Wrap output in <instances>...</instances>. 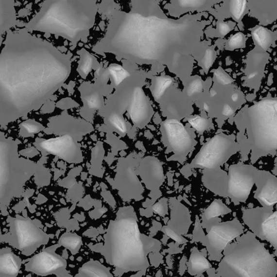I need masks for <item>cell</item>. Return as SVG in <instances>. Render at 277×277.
<instances>
[{"label":"cell","instance_id":"cell-24","mask_svg":"<svg viewBox=\"0 0 277 277\" xmlns=\"http://www.w3.org/2000/svg\"><path fill=\"white\" fill-rule=\"evenodd\" d=\"M253 36L257 43L262 49H266L269 47L272 40L270 32L266 28L260 27L253 32Z\"/></svg>","mask_w":277,"mask_h":277},{"label":"cell","instance_id":"cell-39","mask_svg":"<svg viewBox=\"0 0 277 277\" xmlns=\"http://www.w3.org/2000/svg\"><path fill=\"white\" fill-rule=\"evenodd\" d=\"M222 113L224 116L230 117L234 113V110L228 104H225L224 106Z\"/></svg>","mask_w":277,"mask_h":277},{"label":"cell","instance_id":"cell-20","mask_svg":"<svg viewBox=\"0 0 277 277\" xmlns=\"http://www.w3.org/2000/svg\"><path fill=\"white\" fill-rule=\"evenodd\" d=\"M229 209L221 200H215L205 210V217L208 221L229 212Z\"/></svg>","mask_w":277,"mask_h":277},{"label":"cell","instance_id":"cell-15","mask_svg":"<svg viewBox=\"0 0 277 277\" xmlns=\"http://www.w3.org/2000/svg\"><path fill=\"white\" fill-rule=\"evenodd\" d=\"M17 21V12L14 2L0 0V46L4 33L15 26Z\"/></svg>","mask_w":277,"mask_h":277},{"label":"cell","instance_id":"cell-1","mask_svg":"<svg viewBox=\"0 0 277 277\" xmlns=\"http://www.w3.org/2000/svg\"><path fill=\"white\" fill-rule=\"evenodd\" d=\"M70 61L27 30L8 33L0 52V123L40 108L66 82Z\"/></svg>","mask_w":277,"mask_h":277},{"label":"cell","instance_id":"cell-16","mask_svg":"<svg viewBox=\"0 0 277 277\" xmlns=\"http://www.w3.org/2000/svg\"><path fill=\"white\" fill-rule=\"evenodd\" d=\"M256 198L263 206L270 208L277 202V179L269 175L260 186L256 194Z\"/></svg>","mask_w":277,"mask_h":277},{"label":"cell","instance_id":"cell-4","mask_svg":"<svg viewBox=\"0 0 277 277\" xmlns=\"http://www.w3.org/2000/svg\"><path fill=\"white\" fill-rule=\"evenodd\" d=\"M218 272L223 277H276L277 264L263 243L244 238L223 258Z\"/></svg>","mask_w":277,"mask_h":277},{"label":"cell","instance_id":"cell-29","mask_svg":"<svg viewBox=\"0 0 277 277\" xmlns=\"http://www.w3.org/2000/svg\"><path fill=\"white\" fill-rule=\"evenodd\" d=\"M109 121L111 125L117 129L118 130L122 133L127 131V126L125 121L123 118L116 113L111 114L109 117Z\"/></svg>","mask_w":277,"mask_h":277},{"label":"cell","instance_id":"cell-37","mask_svg":"<svg viewBox=\"0 0 277 277\" xmlns=\"http://www.w3.org/2000/svg\"><path fill=\"white\" fill-rule=\"evenodd\" d=\"M180 5L184 7H195L202 5L204 3L203 1H180Z\"/></svg>","mask_w":277,"mask_h":277},{"label":"cell","instance_id":"cell-43","mask_svg":"<svg viewBox=\"0 0 277 277\" xmlns=\"http://www.w3.org/2000/svg\"><path fill=\"white\" fill-rule=\"evenodd\" d=\"M217 95V92L215 91L214 90H212L211 92H210V95H211V97H214L216 96Z\"/></svg>","mask_w":277,"mask_h":277},{"label":"cell","instance_id":"cell-36","mask_svg":"<svg viewBox=\"0 0 277 277\" xmlns=\"http://www.w3.org/2000/svg\"><path fill=\"white\" fill-rule=\"evenodd\" d=\"M22 127L30 133L37 132L40 129L39 124L36 122L31 121L23 123Z\"/></svg>","mask_w":277,"mask_h":277},{"label":"cell","instance_id":"cell-40","mask_svg":"<svg viewBox=\"0 0 277 277\" xmlns=\"http://www.w3.org/2000/svg\"><path fill=\"white\" fill-rule=\"evenodd\" d=\"M162 206H163V205L162 204L156 205V208H154L156 212L160 215L163 214L165 213V210L164 208Z\"/></svg>","mask_w":277,"mask_h":277},{"label":"cell","instance_id":"cell-42","mask_svg":"<svg viewBox=\"0 0 277 277\" xmlns=\"http://www.w3.org/2000/svg\"><path fill=\"white\" fill-rule=\"evenodd\" d=\"M203 108L205 111L208 112L209 111V108L208 105L207 103L204 104Z\"/></svg>","mask_w":277,"mask_h":277},{"label":"cell","instance_id":"cell-14","mask_svg":"<svg viewBox=\"0 0 277 277\" xmlns=\"http://www.w3.org/2000/svg\"><path fill=\"white\" fill-rule=\"evenodd\" d=\"M128 113L132 121L138 124L145 122L150 117V104L144 92L139 87L134 88L131 93Z\"/></svg>","mask_w":277,"mask_h":277},{"label":"cell","instance_id":"cell-5","mask_svg":"<svg viewBox=\"0 0 277 277\" xmlns=\"http://www.w3.org/2000/svg\"><path fill=\"white\" fill-rule=\"evenodd\" d=\"M16 142L0 137V203L11 201L22 192L31 175L30 162L18 155Z\"/></svg>","mask_w":277,"mask_h":277},{"label":"cell","instance_id":"cell-33","mask_svg":"<svg viewBox=\"0 0 277 277\" xmlns=\"http://www.w3.org/2000/svg\"><path fill=\"white\" fill-rule=\"evenodd\" d=\"M214 76L218 82L222 85H227L231 84L232 82V80L230 77H229V76L222 70L217 69L215 71Z\"/></svg>","mask_w":277,"mask_h":277},{"label":"cell","instance_id":"cell-30","mask_svg":"<svg viewBox=\"0 0 277 277\" xmlns=\"http://www.w3.org/2000/svg\"><path fill=\"white\" fill-rule=\"evenodd\" d=\"M94 64V60L92 55L88 54H85L81 59L80 65V69L81 73L87 75L91 71Z\"/></svg>","mask_w":277,"mask_h":277},{"label":"cell","instance_id":"cell-3","mask_svg":"<svg viewBox=\"0 0 277 277\" xmlns=\"http://www.w3.org/2000/svg\"><path fill=\"white\" fill-rule=\"evenodd\" d=\"M106 252L110 263L119 269L138 271L149 265V251L141 240L137 222L132 218L112 224L107 233Z\"/></svg>","mask_w":277,"mask_h":277},{"label":"cell","instance_id":"cell-31","mask_svg":"<svg viewBox=\"0 0 277 277\" xmlns=\"http://www.w3.org/2000/svg\"><path fill=\"white\" fill-rule=\"evenodd\" d=\"M203 89L202 81L199 79L195 80L191 83L188 89V94L189 96H193V95L201 93Z\"/></svg>","mask_w":277,"mask_h":277},{"label":"cell","instance_id":"cell-27","mask_svg":"<svg viewBox=\"0 0 277 277\" xmlns=\"http://www.w3.org/2000/svg\"><path fill=\"white\" fill-rule=\"evenodd\" d=\"M190 125L199 133H203L208 128V121L207 119L198 116L188 119Z\"/></svg>","mask_w":277,"mask_h":277},{"label":"cell","instance_id":"cell-41","mask_svg":"<svg viewBox=\"0 0 277 277\" xmlns=\"http://www.w3.org/2000/svg\"><path fill=\"white\" fill-rule=\"evenodd\" d=\"M239 98V95L237 93H234L232 95V100L234 102H237Z\"/></svg>","mask_w":277,"mask_h":277},{"label":"cell","instance_id":"cell-38","mask_svg":"<svg viewBox=\"0 0 277 277\" xmlns=\"http://www.w3.org/2000/svg\"><path fill=\"white\" fill-rule=\"evenodd\" d=\"M219 31L221 35L225 36L231 31V27L226 23L221 22L219 25Z\"/></svg>","mask_w":277,"mask_h":277},{"label":"cell","instance_id":"cell-19","mask_svg":"<svg viewBox=\"0 0 277 277\" xmlns=\"http://www.w3.org/2000/svg\"><path fill=\"white\" fill-rule=\"evenodd\" d=\"M211 267V264L201 253L196 250L192 252L189 261V270L190 274L196 275L202 274Z\"/></svg>","mask_w":277,"mask_h":277},{"label":"cell","instance_id":"cell-11","mask_svg":"<svg viewBox=\"0 0 277 277\" xmlns=\"http://www.w3.org/2000/svg\"><path fill=\"white\" fill-rule=\"evenodd\" d=\"M163 128L166 139L175 155H187L193 149L194 135L179 121L168 119L164 122Z\"/></svg>","mask_w":277,"mask_h":277},{"label":"cell","instance_id":"cell-25","mask_svg":"<svg viewBox=\"0 0 277 277\" xmlns=\"http://www.w3.org/2000/svg\"><path fill=\"white\" fill-rule=\"evenodd\" d=\"M108 72L114 85H120L124 80L130 76V73L122 67L119 65L114 64L109 66Z\"/></svg>","mask_w":277,"mask_h":277},{"label":"cell","instance_id":"cell-22","mask_svg":"<svg viewBox=\"0 0 277 277\" xmlns=\"http://www.w3.org/2000/svg\"><path fill=\"white\" fill-rule=\"evenodd\" d=\"M173 81V79L166 76H159L156 79L153 89V95L156 100L162 97L166 90L171 87Z\"/></svg>","mask_w":277,"mask_h":277},{"label":"cell","instance_id":"cell-26","mask_svg":"<svg viewBox=\"0 0 277 277\" xmlns=\"http://www.w3.org/2000/svg\"><path fill=\"white\" fill-rule=\"evenodd\" d=\"M246 1L236 0L231 2L230 10L232 16L236 20H240L246 8Z\"/></svg>","mask_w":277,"mask_h":277},{"label":"cell","instance_id":"cell-13","mask_svg":"<svg viewBox=\"0 0 277 277\" xmlns=\"http://www.w3.org/2000/svg\"><path fill=\"white\" fill-rule=\"evenodd\" d=\"M65 266L66 261L62 258L51 252L44 251L32 258L27 265V269L37 275L47 276Z\"/></svg>","mask_w":277,"mask_h":277},{"label":"cell","instance_id":"cell-35","mask_svg":"<svg viewBox=\"0 0 277 277\" xmlns=\"http://www.w3.org/2000/svg\"><path fill=\"white\" fill-rule=\"evenodd\" d=\"M164 232L167 236L176 242L181 243L185 241L184 238L181 237L177 232L173 230V229L169 227H165Z\"/></svg>","mask_w":277,"mask_h":277},{"label":"cell","instance_id":"cell-44","mask_svg":"<svg viewBox=\"0 0 277 277\" xmlns=\"http://www.w3.org/2000/svg\"><path fill=\"white\" fill-rule=\"evenodd\" d=\"M257 73H251V74L249 75V76H248V79H253L255 77V76L257 75Z\"/></svg>","mask_w":277,"mask_h":277},{"label":"cell","instance_id":"cell-32","mask_svg":"<svg viewBox=\"0 0 277 277\" xmlns=\"http://www.w3.org/2000/svg\"><path fill=\"white\" fill-rule=\"evenodd\" d=\"M243 41H244V37L243 34L242 33H238L231 37L228 45L231 49H238L242 46Z\"/></svg>","mask_w":277,"mask_h":277},{"label":"cell","instance_id":"cell-21","mask_svg":"<svg viewBox=\"0 0 277 277\" xmlns=\"http://www.w3.org/2000/svg\"><path fill=\"white\" fill-rule=\"evenodd\" d=\"M81 277H109L107 271L98 264H86L80 270Z\"/></svg>","mask_w":277,"mask_h":277},{"label":"cell","instance_id":"cell-10","mask_svg":"<svg viewBox=\"0 0 277 277\" xmlns=\"http://www.w3.org/2000/svg\"><path fill=\"white\" fill-rule=\"evenodd\" d=\"M243 232L239 222L233 221L214 224L209 227L207 236L208 250L213 255L221 254L228 243Z\"/></svg>","mask_w":277,"mask_h":277},{"label":"cell","instance_id":"cell-6","mask_svg":"<svg viewBox=\"0 0 277 277\" xmlns=\"http://www.w3.org/2000/svg\"><path fill=\"white\" fill-rule=\"evenodd\" d=\"M248 138L254 150L263 153L276 151L277 147V102L267 100L251 108Z\"/></svg>","mask_w":277,"mask_h":277},{"label":"cell","instance_id":"cell-34","mask_svg":"<svg viewBox=\"0 0 277 277\" xmlns=\"http://www.w3.org/2000/svg\"><path fill=\"white\" fill-rule=\"evenodd\" d=\"M214 60V52L211 49H208L203 58V64L205 69L208 70L212 66Z\"/></svg>","mask_w":277,"mask_h":277},{"label":"cell","instance_id":"cell-2","mask_svg":"<svg viewBox=\"0 0 277 277\" xmlns=\"http://www.w3.org/2000/svg\"><path fill=\"white\" fill-rule=\"evenodd\" d=\"M95 7L87 1H46L27 23V31H39L78 41L93 27Z\"/></svg>","mask_w":277,"mask_h":277},{"label":"cell","instance_id":"cell-9","mask_svg":"<svg viewBox=\"0 0 277 277\" xmlns=\"http://www.w3.org/2000/svg\"><path fill=\"white\" fill-rule=\"evenodd\" d=\"M256 169L244 165H232L229 168L228 193L238 201L248 198L255 182Z\"/></svg>","mask_w":277,"mask_h":277},{"label":"cell","instance_id":"cell-23","mask_svg":"<svg viewBox=\"0 0 277 277\" xmlns=\"http://www.w3.org/2000/svg\"><path fill=\"white\" fill-rule=\"evenodd\" d=\"M59 242L61 246L71 252L78 251L82 244L81 238L74 234H67L62 236Z\"/></svg>","mask_w":277,"mask_h":277},{"label":"cell","instance_id":"cell-28","mask_svg":"<svg viewBox=\"0 0 277 277\" xmlns=\"http://www.w3.org/2000/svg\"><path fill=\"white\" fill-rule=\"evenodd\" d=\"M85 101L88 107L90 109H96L102 106V98L97 92H92L88 94L85 97Z\"/></svg>","mask_w":277,"mask_h":277},{"label":"cell","instance_id":"cell-17","mask_svg":"<svg viewBox=\"0 0 277 277\" xmlns=\"http://www.w3.org/2000/svg\"><path fill=\"white\" fill-rule=\"evenodd\" d=\"M20 265V260L11 251H0V277H17Z\"/></svg>","mask_w":277,"mask_h":277},{"label":"cell","instance_id":"cell-7","mask_svg":"<svg viewBox=\"0 0 277 277\" xmlns=\"http://www.w3.org/2000/svg\"><path fill=\"white\" fill-rule=\"evenodd\" d=\"M236 143L230 137L219 134L205 143L191 164L193 168L213 169L225 162L237 152Z\"/></svg>","mask_w":277,"mask_h":277},{"label":"cell","instance_id":"cell-8","mask_svg":"<svg viewBox=\"0 0 277 277\" xmlns=\"http://www.w3.org/2000/svg\"><path fill=\"white\" fill-rule=\"evenodd\" d=\"M11 232L14 245L21 251L39 247L49 241L46 234L28 218L14 219L11 224Z\"/></svg>","mask_w":277,"mask_h":277},{"label":"cell","instance_id":"cell-18","mask_svg":"<svg viewBox=\"0 0 277 277\" xmlns=\"http://www.w3.org/2000/svg\"><path fill=\"white\" fill-rule=\"evenodd\" d=\"M72 144L71 138L68 136L52 138L40 143L42 149L50 154L58 156H63L69 150Z\"/></svg>","mask_w":277,"mask_h":277},{"label":"cell","instance_id":"cell-12","mask_svg":"<svg viewBox=\"0 0 277 277\" xmlns=\"http://www.w3.org/2000/svg\"><path fill=\"white\" fill-rule=\"evenodd\" d=\"M247 215L246 224L260 237L269 242L275 248L277 242V211H253Z\"/></svg>","mask_w":277,"mask_h":277}]
</instances>
